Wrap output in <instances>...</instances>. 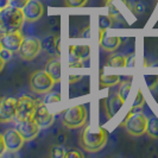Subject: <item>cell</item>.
<instances>
[{"mask_svg":"<svg viewBox=\"0 0 158 158\" xmlns=\"http://www.w3.org/2000/svg\"><path fill=\"white\" fill-rule=\"evenodd\" d=\"M82 79V76H74V75H70V76H69V82H70V83H75V82H77V81H79V80H81Z\"/></svg>","mask_w":158,"mask_h":158,"instance_id":"836d02e7","label":"cell"},{"mask_svg":"<svg viewBox=\"0 0 158 158\" xmlns=\"http://www.w3.org/2000/svg\"><path fill=\"white\" fill-rule=\"evenodd\" d=\"M120 37L118 36H107L105 33L102 40H100V47L102 48L105 51H108V52H113L115 51L118 47L120 45Z\"/></svg>","mask_w":158,"mask_h":158,"instance_id":"ac0fdd59","label":"cell"},{"mask_svg":"<svg viewBox=\"0 0 158 158\" xmlns=\"http://www.w3.org/2000/svg\"><path fill=\"white\" fill-rule=\"evenodd\" d=\"M17 130L18 132L22 135L25 142H29L35 139L38 133H40V127L38 124L33 120V119H29V120H23V121H18L17 123Z\"/></svg>","mask_w":158,"mask_h":158,"instance_id":"30bf717a","label":"cell"},{"mask_svg":"<svg viewBox=\"0 0 158 158\" xmlns=\"http://www.w3.org/2000/svg\"><path fill=\"white\" fill-rule=\"evenodd\" d=\"M145 103V99H144V95H143V93L139 90L138 92V94H137V96H135V102H133V105H132V108H137V110H140L143 107V105Z\"/></svg>","mask_w":158,"mask_h":158,"instance_id":"4316f807","label":"cell"},{"mask_svg":"<svg viewBox=\"0 0 158 158\" xmlns=\"http://www.w3.org/2000/svg\"><path fill=\"white\" fill-rule=\"evenodd\" d=\"M0 56L5 60V61H7V60H10L11 58V56H12V52L11 51H8V50H6V49H2L1 51H0Z\"/></svg>","mask_w":158,"mask_h":158,"instance_id":"1f68e13d","label":"cell"},{"mask_svg":"<svg viewBox=\"0 0 158 158\" xmlns=\"http://www.w3.org/2000/svg\"><path fill=\"white\" fill-rule=\"evenodd\" d=\"M55 80L47 70H38L32 73L30 76V88L37 94H48L55 86Z\"/></svg>","mask_w":158,"mask_h":158,"instance_id":"5b68a950","label":"cell"},{"mask_svg":"<svg viewBox=\"0 0 158 158\" xmlns=\"http://www.w3.org/2000/svg\"><path fill=\"white\" fill-rule=\"evenodd\" d=\"M10 5H11V4H10V0H0V10L7 7Z\"/></svg>","mask_w":158,"mask_h":158,"instance_id":"d6a6232c","label":"cell"},{"mask_svg":"<svg viewBox=\"0 0 158 158\" xmlns=\"http://www.w3.org/2000/svg\"><path fill=\"white\" fill-rule=\"evenodd\" d=\"M25 22L23 8L10 5L0 10V35L20 31Z\"/></svg>","mask_w":158,"mask_h":158,"instance_id":"6da1fadb","label":"cell"},{"mask_svg":"<svg viewBox=\"0 0 158 158\" xmlns=\"http://www.w3.org/2000/svg\"><path fill=\"white\" fill-rule=\"evenodd\" d=\"M42 48H44L50 54H56L57 55L60 54L61 51V48H60V36H50V37H47L44 42L42 43Z\"/></svg>","mask_w":158,"mask_h":158,"instance_id":"d6986e66","label":"cell"},{"mask_svg":"<svg viewBox=\"0 0 158 158\" xmlns=\"http://www.w3.org/2000/svg\"><path fill=\"white\" fill-rule=\"evenodd\" d=\"M4 142L8 152H17L22 149L24 144V138L18 132L17 128H8L4 132Z\"/></svg>","mask_w":158,"mask_h":158,"instance_id":"8fae6325","label":"cell"},{"mask_svg":"<svg viewBox=\"0 0 158 158\" xmlns=\"http://www.w3.org/2000/svg\"><path fill=\"white\" fill-rule=\"evenodd\" d=\"M70 54V61H85L89 57L90 48L87 44H77V45H70L69 48Z\"/></svg>","mask_w":158,"mask_h":158,"instance_id":"2e32d148","label":"cell"},{"mask_svg":"<svg viewBox=\"0 0 158 158\" xmlns=\"http://www.w3.org/2000/svg\"><path fill=\"white\" fill-rule=\"evenodd\" d=\"M148 121H149V119L142 111H137V108L131 107L123 125L125 127L127 133L135 135V137H139V135L146 133Z\"/></svg>","mask_w":158,"mask_h":158,"instance_id":"3957f363","label":"cell"},{"mask_svg":"<svg viewBox=\"0 0 158 158\" xmlns=\"http://www.w3.org/2000/svg\"><path fill=\"white\" fill-rule=\"evenodd\" d=\"M87 108L83 105H76V106H71L68 110H65L63 114V125L68 128H80V127L85 126V124L87 123Z\"/></svg>","mask_w":158,"mask_h":158,"instance_id":"277c9868","label":"cell"},{"mask_svg":"<svg viewBox=\"0 0 158 158\" xmlns=\"http://www.w3.org/2000/svg\"><path fill=\"white\" fill-rule=\"evenodd\" d=\"M23 35L20 31L11 32V33H6V35H0V44L2 49H6L8 51L13 52H18L19 48L23 43Z\"/></svg>","mask_w":158,"mask_h":158,"instance_id":"7c38bea8","label":"cell"},{"mask_svg":"<svg viewBox=\"0 0 158 158\" xmlns=\"http://www.w3.org/2000/svg\"><path fill=\"white\" fill-rule=\"evenodd\" d=\"M1 50H2V47H1V44H0V51H1Z\"/></svg>","mask_w":158,"mask_h":158,"instance_id":"d590c367","label":"cell"},{"mask_svg":"<svg viewBox=\"0 0 158 158\" xmlns=\"http://www.w3.org/2000/svg\"><path fill=\"white\" fill-rule=\"evenodd\" d=\"M64 158H83V153L77 150H70L65 153Z\"/></svg>","mask_w":158,"mask_h":158,"instance_id":"83f0119b","label":"cell"},{"mask_svg":"<svg viewBox=\"0 0 158 158\" xmlns=\"http://www.w3.org/2000/svg\"><path fill=\"white\" fill-rule=\"evenodd\" d=\"M5 151L6 150V145H5V142H4V135H0V157L5 153Z\"/></svg>","mask_w":158,"mask_h":158,"instance_id":"4dcf8cb0","label":"cell"},{"mask_svg":"<svg viewBox=\"0 0 158 158\" xmlns=\"http://www.w3.org/2000/svg\"><path fill=\"white\" fill-rule=\"evenodd\" d=\"M146 133L150 135L152 139H158V118L152 117L149 119Z\"/></svg>","mask_w":158,"mask_h":158,"instance_id":"44dd1931","label":"cell"},{"mask_svg":"<svg viewBox=\"0 0 158 158\" xmlns=\"http://www.w3.org/2000/svg\"><path fill=\"white\" fill-rule=\"evenodd\" d=\"M65 149L63 146H58V145H55L51 148L50 150V157L52 158H64L65 156Z\"/></svg>","mask_w":158,"mask_h":158,"instance_id":"cb8c5ba5","label":"cell"},{"mask_svg":"<svg viewBox=\"0 0 158 158\" xmlns=\"http://www.w3.org/2000/svg\"><path fill=\"white\" fill-rule=\"evenodd\" d=\"M17 101L12 96L0 98V123H11L16 119Z\"/></svg>","mask_w":158,"mask_h":158,"instance_id":"9c48e42d","label":"cell"},{"mask_svg":"<svg viewBox=\"0 0 158 158\" xmlns=\"http://www.w3.org/2000/svg\"><path fill=\"white\" fill-rule=\"evenodd\" d=\"M125 100H123L119 94L110 95L105 101V111L107 114V118L112 119L117 115V113L120 111V108L124 106Z\"/></svg>","mask_w":158,"mask_h":158,"instance_id":"9a60e30c","label":"cell"},{"mask_svg":"<svg viewBox=\"0 0 158 158\" xmlns=\"http://www.w3.org/2000/svg\"><path fill=\"white\" fill-rule=\"evenodd\" d=\"M42 50V42L37 37H24L23 43L18 50V55L25 61H32L40 55Z\"/></svg>","mask_w":158,"mask_h":158,"instance_id":"52a82bcc","label":"cell"},{"mask_svg":"<svg viewBox=\"0 0 158 158\" xmlns=\"http://www.w3.org/2000/svg\"><path fill=\"white\" fill-rule=\"evenodd\" d=\"M37 103L36 101L27 96L23 95L20 98H18L17 101V111H16V120L18 121H23V120H29L33 118V114L36 111Z\"/></svg>","mask_w":158,"mask_h":158,"instance_id":"ba28073f","label":"cell"},{"mask_svg":"<svg viewBox=\"0 0 158 158\" xmlns=\"http://www.w3.org/2000/svg\"><path fill=\"white\" fill-rule=\"evenodd\" d=\"M107 138H108L107 131L103 127H99L98 131L94 132L92 130V126H87L81 133L80 144L85 151L94 153V152L101 151L105 148Z\"/></svg>","mask_w":158,"mask_h":158,"instance_id":"7a4b0ae2","label":"cell"},{"mask_svg":"<svg viewBox=\"0 0 158 158\" xmlns=\"http://www.w3.org/2000/svg\"><path fill=\"white\" fill-rule=\"evenodd\" d=\"M131 87H132V82H131V81H125V82L121 83V86L119 88L118 94L120 95V98H121L123 100L126 101L127 96H128L130 92H131Z\"/></svg>","mask_w":158,"mask_h":158,"instance_id":"603a6c76","label":"cell"},{"mask_svg":"<svg viewBox=\"0 0 158 158\" xmlns=\"http://www.w3.org/2000/svg\"><path fill=\"white\" fill-rule=\"evenodd\" d=\"M45 70L49 73V75L55 80L56 83H58L61 81V61L57 57H52L49 60V62L47 63V68Z\"/></svg>","mask_w":158,"mask_h":158,"instance_id":"e0dca14e","label":"cell"},{"mask_svg":"<svg viewBox=\"0 0 158 158\" xmlns=\"http://www.w3.org/2000/svg\"><path fill=\"white\" fill-rule=\"evenodd\" d=\"M25 20L37 22L44 15V6L40 0H29V2L23 7Z\"/></svg>","mask_w":158,"mask_h":158,"instance_id":"4fadbf2b","label":"cell"},{"mask_svg":"<svg viewBox=\"0 0 158 158\" xmlns=\"http://www.w3.org/2000/svg\"><path fill=\"white\" fill-rule=\"evenodd\" d=\"M135 56L133 54L131 55L126 56V67H135Z\"/></svg>","mask_w":158,"mask_h":158,"instance_id":"f546056e","label":"cell"},{"mask_svg":"<svg viewBox=\"0 0 158 158\" xmlns=\"http://www.w3.org/2000/svg\"><path fill=\"white\" fill-rule=\"evenodd\" d=\"M27 2H29V0H10V4H11V5L17 6V7H20V8H23Z\"/></svg>","mask_w":158,"mask_h":158,"instance_id":"f1b7e54d","label":"cell"},{"mask_svg":"<svg viewBox=\"0 0 158 158\" xmlns=\"http://www.w3.org/2000/svg\"><path fill=\"white\" fill-rule=\"evenodd\" d=\"M108 67H114V68H123L126 67V56L123 55H114L108 60Z\"/></svg>","mask_w":158,"mask_h":158,"instance_id":"7402d4cb","label":"cell"},{"mask_svg":"<svg viewBox=\"0 0 158 158\" xmlns=\"http://www.w3.org/2000/svg\"><path fill=\"white\" fill-rule=\"evenodd\" d=\"M120 82V76L119 75H101L100 76V87L107 88L113 87Z\"/></svg>","mask_w":158,"mask_h":158,"instance_id":"ffe728a7","label":"cell"},{"mask_svg":"<svg viewBox=\"0 0 158 158\" xmlns=\"http://www.w3.org/2000/svg\"><path fill=\"white\" fill-rule=\"evenodd\" d=\"M5 63H6V61L0 56V73H1V70L4 69V65H5Z\"/></svg>","mask_w":158,"mask_h":158,"instance_id":"e575fe53","label":"cell"},{"mask_svg":"<svg viewBox=\"0 0 158 158\" xmlns=\"http://www.w3.org/2000/svg\"><path fill=\"white\" fill-rule=\"evenodd\" d=\"M32 119L38 124L40 128H47L54 123V114L49 111L47 103L43 102L37 105Z\"/></svg>","mask_w":158,"mask_h":158,"instance_id":"5bb4252c","label":"cell"},{"mask_svg":"<svg viewBox=\"0 0 158 158\" xmlns=\"http://www.w3.org/2000/svg\"><path fill=\"white\" fill-rule=\"evenodd\" d=\"M61 101V94L60 93H48L44 99V103H58Z\"/></svg>","mask_w":158,"mask_h":158,"instance_id":"d4e9b609","label":"cell"},{"mask_svg":"<svg viewBox=\"0 0 158 158\" xmlns=\"http://www.w3.org/2000/svg\"><path fill=\"white\" fill-rule=\"evenodd\" d=\"M106 6L108 8V17L112 22L127 20V15L132 13L131 5L126 0H106Z\"/></svg>","mask_w":158,"mask_h":158,"instance_id":"8992f818","label":"cell"},{"mask_svg":"<svg viewBox=\"0 0 158 158\" xmlns=\"http://www.w3.org/2000/svg\"><path fill=\"white\" fill-rule=\"evenodd\" d=\"M88 0H64L65 6L68 7H83L86 6Z\"/></svg>","mask_w":158,"mask_h":158,"instance_id":"484cf974","label":"cell"}]
</instances>
